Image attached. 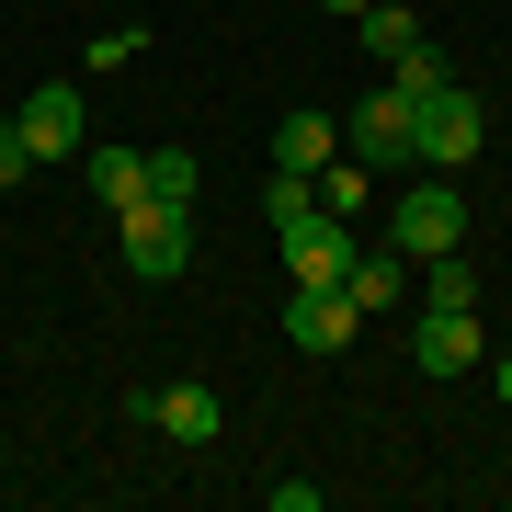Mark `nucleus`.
I'll return each mask as SVG.
<instances>
[{"label": "nucleus", "instance_id": "3", "mask_svg": "<svg viewBox=\"0 0 512 512\" xmlns=\"http://www.w3.org/2000/svg\"><path fill=\"white\" fill-rule=\"evenodd\" d=\"M410 365H421V376H478V365H490V330H478V308H421Z\"/></svg>", "mask_w": 512, "mask_h": 512}, {"label": "nucleus", "instance_id": "1", "mask_svg": "<svg viewBox=\"0 0 512 512\" xmlns=\"http://www.w3.org/2000/svg\"><path fill=\"white\" fill-rule=\"evenodd\" d=\"M183 262H194V205H160V194L126 205V274L137 285H171Z\"/></svg>", "mask_w": 512, "mask_h": 512}, {"label": "nucleus", "instance_id": "7", "mask_svg": "<svg viewBox=\"0 0 512 512\" xmlns=\"http://www.w3.org/2000/svg\"><path fill=\"white\" fill-rule=\"evenodd\" d=\"M410 92H365V114H353V126H342V148H353V160H365V171H387V160H410Z\"/></svg>", "mask_w": 512, "mask_h": 512}, {"label": "nucleus", "instance_id": "19", "mask_svg": "<svg viewBox=\"0 0 512 512\" xmlns=\"http://www.w3.org/2000/svg\"><path fill=\"white\" fill-rule=\"evenodd\" d=\"M319 12H365V0H319Z\"/></svg>", "mask_w": 512, "mask_h": 512}, {"label": "nucleus", "instance_id": "5", "mask_svg": "<svg viewBox=\"0 0 512 512\" xmlns=\"http://www.w3.org/2000/svg\"><path fill=\"white\" fill-rule=\"evenodd\" d=\"M387 239H399L410 262H433V251H467V205H456V183H421L399 217H387Z\"/></svg>", "mask_w": 512, "mask_h": 512}, {"label": "nucleus", "instance_id": "10", "mask_svg": "<svg viewBox=\"0 0 512 512\" xmlns=\"http://www.w3.org/2000/svg\"><path fill=\"white\" fill-rule=\"evenodd\" d=\"M148 421H160V433H183V444H217V433H228L217 387H148Z\"/></svg>", "mask_w": 512, "mask_h": 512}, {"label": "nucleus", "instance_id": "11", "mask_svg": "<svg viewBox=\"0 0 512 512\" xmlns=\"http://www.w3.org/2000/svg\"><path fill=\"white\" fill-rule=\"evenodd\" d=\"M319 160H342V126L330 114H285L274 126V171H319Z\"/></svg>", "mask_w": 512, "mask_h": 512}, {"label": "nucleus", "instance_id": "2", "mask_svg": "<svg viewBox=\"0 0 512 512\" xmlns=\"http://www.w3.org/2000/svg\"><path fill=\"white\" fill-rule=\"evenodd\" d=\"M478 137H490V114H478L456 80H444V92L410 114V160H433V171H467V160H478Z\"/></svg>", "mask_w": 512, "mask_h": 512}, {"label": "nucleus", "instance_id": "6", "mask_svg": "<svg viewBox=\"0 0 512 512\" xmlns=\"http://www.w3.org/2000/svg\"><path fill=\"white\" fill-rule=\"evenodd\" d=\"M353 330H365V308H353L342 285H296V296H285V342H296V353H342Z\"/></svg>", "mask_w": 512, "mask_h": 512}, {"label": "nucleus", "instance_id": "14", "mask_svg": "<svg viewBox=\"0 0 512 512\" xmlns=\"http://www.w3.org/2000/svg\"><path fill=\"white\" fill-rule=\"evenodd\" d=\"M148 194H160V205H194V194H205L194 148H148Z\"/></svg>", "mask_w": 512, "mask_h": 512}, {"label": "nucleus", "instance_id": "9", "mask_svg": "<svg viewBox=\"0 0 512 512\" xmlns=\"http://www.w3.org/2000/svg\"><path fill=\"white\" fill-rule=\"evenodd\" d=\"M410 274H421V262L399 251V239H387V251H353V274H342V296H353V308H399V296H410Z\"/></svg>", "mask_w": 512, "mask_h": 512}, {"label": "nucleus", "instance_id": "8", "mask_svg": "<svg viewBox=\"0 0 512 512\" xmlns=\"http://www.w3.org/2000/svg\"><path fill=\"white\" fill-rule=\"evenodd\" d=\"M12 126L35 137V160H69V148H80V80H46V92H23Z\"/></svg>", "mask_w": 512, "mask_h": 512}, {"label": "nucleus", "instance_id": "18", "mask_svg": "<svg viewBox=\"0 0 512 512\" xmlns=\"http://www.w3.org/2000/svg\"><path fill=\"white\" fill-rule=\"evenodd\" d=\"M490 387H501V410H512V353H490Z\"/></svg>", "mask_w": 512, "mask_h": 512}, {"label": "nucleus", "instance_id": "15", "mask_svg": "<svg viewBox=\"0 0 512 512\" xmlns=\"http://www.w3.org/2000/svg\"><path fill=\"white\" fill-rule=\"evenodd\" d=\"M353 23H365V46H376V57L421 46V12H399V0H365V12H353Z\"/></svg>", "mask_w": 512, "mask_h": 512}, {"label": "nucleus", "instance_id": "4", "mask_svg": "<svg viewBox=\"0 0 512 512\" xmlns=\"http://www.w3.org/2000/svg\"><path fill=\"white\" fill-rule=\"evenodd\" d=\"M353 251H365V239H353L342 217H319V205H308V217H285V274H296V285H342Z\"/></svg>", "mask_w": 512, "mask_h": 512}, {"label": "nucleus", "instance_id": "16", "mask_svg": "<svg viewBox=\"0 0 512 512\" xmlns=\"http://www.w3.org/2000/svg\"><path fill=\"white\" fill-rule=\"evenodd\" d=\"M308 205H319L308 171H274V183H262V217H274V228H285V217H308Z\"/></svg>", "mask_w": 512, "mask_h": 512}, {"label": "nucleus", "instance_id": "12", "mask_svg": "<svg viewBox=\"0 0 512 512\" xmlns=\"http://www.w3.org/2000/svg\"><path fill=\"white\" fill-rule=\"evenodd\" d=\"M308 183H319V217H342V228H365V205H376V194H365V160H319Z\"/></svg>", "mask_w": 512, "mask_h": 512}, {"label": "nucleus", "instance_id": "17", "mask_svg": "<svg viewBox=\"0 0 512 512\" xmlns=\"http://www.w3.org/2000/svg\"><path fill=\"white\" fill-rule=\"evenodd\" d=\"M23 171H46V160H35V137H23V126H0V183H23Z\"/></svg>", "mask_w": 512, "mask_h": 512}, {"label": "nucleus", "instance_id": "13", "mask_svg": "<svg viewBox=\"0 0 512 512\" xmlns=\"http://www.w3.org/2000/svg\"><path fill=\"white\" fill-rule=\"evenodd\" d=\"M92 194L114 205V217H126V205H148V160H137V148H92Z\"/></svg>", "mask_w": 512, "mask_h": 512}]
</instances>
